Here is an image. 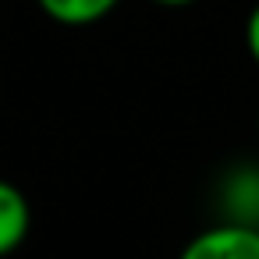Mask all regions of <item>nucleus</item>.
Here are the masks:
<instances>
[{
    "label": "nucleus",
    "instance_id": "obj_1",
    "mask_svg": "<svg viewBox=\"0 0 259 259\" xmlns=\"http://www.w3.org/2000/svg\"><path fill=\"white\" fill-rule=\"evenodd\" d=\"M178 259H259V227L220 220L185 241Z\"/></svg>",
    "mask_w": 259,
    "mask_h": 259
},
{
    "label": "nucleus",
    "instance_id": "obj_2",
    "mask_svg": "<svg viewBox=\"0 0 259 259\" xmlns=\"http://www.w3.org/2000/svg\"><path fill=\"white\" fill-rule=\"evenodd\" d=\"M29 227H32V206L25 192L15 181L0 178V259L22 248V241L29 238Z\"/></svg>",
    "mask_w": 259,
    "mask_h": 259
},
{
    "label": "nucleus",
    "instance_id": "obj_3",
    "mask_svg": "<svg viewBox=\"0 0 259 259\" xmlns=\"http://www.w3.org/2000/svg\"><path fill=\"white\" fill-rule=\"evenodd\" d=\"M117 4H121V0H36V8H39L50 22H57V25H64V29L96 25V22H103Z\"/></svg>",
    "mask_w": 259,
    "mask_h": 259
},
{
    "label": "nucleus",
    "instance_id": "obj_4",
    "mask_svg": "<svg viewBox=\"0 0 259 259\" xmlns=\"http://www.w3.org/2000/svg\"><path fill=\"white\" fill-rule=\"evenodd\" d=\"M224 199L231 206V217L227 220H238V224H255L259 227V167H241L227 178V188H224Z\"/></svg>",
    "mask_w": 259,
    "mask_h": 259
},
{
    "label": "nucleus",
    "instance_id": "obj_5",
    "mask_svg": "<svg viewBox=\"0 0 259 259\" xmlns=\"http://www.w3.org/2000/svg\"><path fill=\"white\" fill-rule=\"evenodd\" d=\"M245 50H248L252 64L259 68V0L252 4V11H248V18H245Z\"/></svg>",
    "mask_w": 259,
    "mask_h": 259
},
{
    "label": "nucleus",
    "instance_id": "obj_6",
    "mask_svg": "<svg viewBox=\"0 0 259 259\" xmlns=\"http://www.w3.org/2000/svg\"><path fill=\"white\" fill-rule=\"evenodd\" d=\"M149 4H156V8H188L195 0H149Z\"/></svg>",
    "mask_w": 259,
    "mask_h": 259
},
{
    "label": "nucleus",
    "instance_id": "obj_7",
    "mask_svg": "<svg viewBox=\"0 0 259 259\" xmlns=\"http://www.w3.org/2000/svg\"><path fill=\"white\" fill-rule=\"evenodd\" d=\"M255 132H259V121H255Z\"/></svg>",
    "mask_w": 259,
    "mask_h": 259
}]
</instances>
